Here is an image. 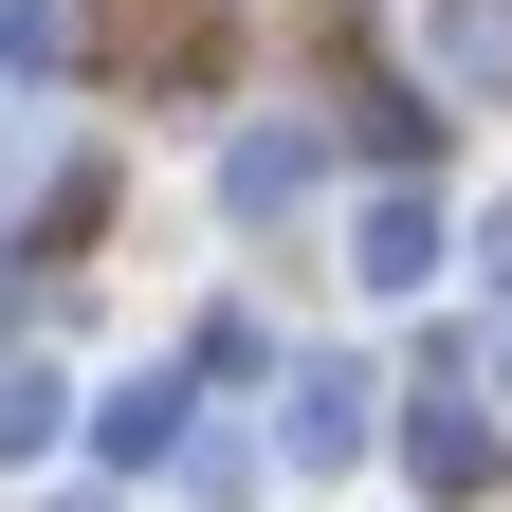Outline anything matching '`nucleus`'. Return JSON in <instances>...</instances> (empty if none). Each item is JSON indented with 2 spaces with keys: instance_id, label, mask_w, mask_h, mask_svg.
Instances as JSON below:
<instances>
[{
  "instance_id": "nucleus-1",
  "label": "nucleus",
  "mask_w": 512,
  "mask_h": 512,
  "mask_svg": "<svg viewBox=\"0 0 512 512\" xmlns=\"http://www.w3.org/2000/svg\"><path fill=\"white\" fill-rule=\"evenodd\" d=\"M439 275V220L421 202H366V293H421Z\"/></svg>"
},
{
  "instance_id": "nucleus-4",
  "label": "nucleus",
  "mask_w": 512,
  "mask_h": 512,
  "mask_svg": "<svg viewBox=\"0 0 512 512\" xmlns=\"http://www.w3.org/2000/svg\"><path fill=\"white\" fill-rule=\"evenodd\" d=\"M37 439H55V384H37V366H0V458H37Z\"/></svg>"
},
{
  "instance_id": "nucleus-3",
  "label": "nucleus",
  "mask_w": 512,
  "mask_h": 512,
  "mask_svg": "<svg viewBox=\"0 0 512 512\" xmlns=\"http://www.w3.org/2000/svg\"><path fill=\"white\" fill-rule=\"evenodd\" d=\"M220 183H238V220H256V202H293V183H311V147H293V128H256V147H238Z\"/></svg>"
},
{
  "instance_id": "nucleus-2",
  "label": "nucleus",
  "mask_w": 512,
  "mask_h": 512,
  "mask_svg": "<svg viewBox=\"0 0 512 512\" xmlns=\"http://www.w3.org/2000/svg\"><path fill=\"white\" fill-rule=\"evenodd\" d=\"M348 403H366V384H348V366H311V384H293V458H348Z\"/></svg>"
}]
</instances>
